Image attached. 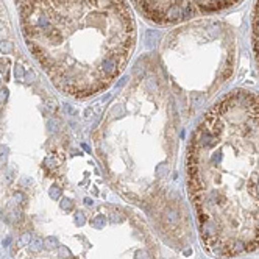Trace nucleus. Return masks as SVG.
Returning a JSON list of instances; mask_svg holds the SVG:
<instances>
[{
    "mask_svg": "<svg viewBox=\"0 0 259 259\" xmlns=\"http://www.w3.org/2000/svg\"><path fill=\"white\" fill-rule=\"evenodd\" d=\"M189 197L205 250L234 257L259 248V94L234 89L197 123L186 152Z\"/></svg>",
    "mask_w": 259,
    "mask_h": 259,
    "instance_id": "obj_1",
    "label": "nucleus"
},
{
    "mask_svg": "<svg viewBox=\"0 0 259 259\" xmlns=\"http://www.w3.org/2000/svg\"><path fill=\"white\" fill-rule=\"evenodd\" d=\"M22 34L60 92L97 96L132 60L138 27L128 0H22Z\"/></svg>",
    "mask_w": 259,
    "mask_h": 259,
    "instance_id": "obj_2",
    "label": "nucleus"
},
{
    "mask_svg": "<svg viewBox=\"0 0 259 259\" xmlns=\"http://www.w3.org/2000/svg\"><path fill=\"white\" fill-rule=\"evenodd\" d=\"M236 38L220 21H197L177 28L161 50L165 75L188 113L206 102L233 75Z\"/></svg>",
    "mask_w": 259,
    "mask_h": 259,
    "instance_id": "obj_3",
    "label": "nucleus"
},
{
    "mask_svg": "<svg viewBox=\"0 0 259 259\" xmlns=\"http://www.w3.org/2000/svg\"><path fill=\"white\" fill-rule=\"evenodd\" d=\"M242 0H132L135 8L155 25H177L227 11Z\"/></svg>",
    "mask_w": 259,
    "mask_h": 259,
    "instance_id": "obj_4",
    "label": "nucleus"
},
{
    "mask_svg": "<svg viewBox=\"0 0 259 259\" xmlns=\"http://www.w3.org/2000/svg\"><path fill=\"white\" fill-rule=\"evenodd\" d=\"M251 46L254 52V58L259 69V0L254 2L253 16H251Z\"/></svg>",
    "mask_w": 259,
    "mask_h": 259,
    "instance_id": "obj_5",
    "label": "nucleus"
}]
</instances>
